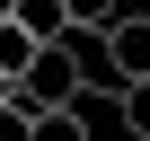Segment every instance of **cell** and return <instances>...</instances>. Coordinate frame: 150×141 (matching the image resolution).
Here are the masks:
<instances>
[{
	"label": "cell",
	"mask_w": 150,
	"mask_h": 141,
	"mask_svg": "<svg viewBox=\"0 0 150 141\" xmlns=\"http://www.w3.org/2000/svg\"><path fill=\"white\" fill-rule=\"evenodd\" d=\"M97 44H106V70H115L124 88H132V80H150V9H124Z\"/></svg>",
	"instance_id": "1"
},
{
	"label": "cell",
	"mask_w": 150,
	"mask_h": 141,
	"mask_svg": "<svg viewBox=\"0 0 150 141\" xmlns=\"http://www.w3.org/2000/svg\"><path fill=\"white\" fill-rule=\"evenodd\" d=\"M35 53H44V44H35L18 18H0V80H27V70H35Z\"/></svg>",
	"instance_id": "2"
},
{
	"label": "cell",
	"mask_w": 150,
	"mask_h": 141,
	"mask_svg": "<svg viewBox=\"0 0 150 141\" xmlns=\"http://www.w3.org/2000/svg\"><path fill=\"white\" fill-rule=\"evenodd\" d=\"M18 27L35 44H71V18H62V0H18Z\"/></svg>",
	"instance_id": "3"
},
{
	"label": "cell",
	"mask_w": 150,
	"mask_h": 141,
	"mask_svg": "<svg viewBox=\"0 0 150 141\" xmlns=\"http://www.w3.org/2000/svg\"><path fill=\"white\" fill-rule=\"evenodd\" d=\"M62 18H71V35H106L124 18V0H62Z\"/></svg>",
	"instance_id": "4"
},
{
	"label": "cell",
	"mask_w": 150,
	"mask_h": 141,
	"mask_svg": "<svg viewBox=\"0 0 150 141\" xmlns=\"http://www.w3.org/2000/svg\"><path fill=\"white\" fill-rule=\"evenodd\" d=\"M27 141H97V132H88V115H80V106H62V115H35V123H27Z\"/></svg>",
	"instance_id": "5"
},
{
	"label": "cell",
	"mask_w": 150,
	"mask_h": 141,
	"mask_svg": "<svg viewBox=\"0 0 150 141\" xmlns=\"http://www.w3.org/2000/svg\"><path fill=\"white\" fill-rule=\"evenodd\" d=\"M115 106H124V132H132V141H150V80H132Z\"/></svg>",
	"instance_id": "6"
},
{
	"label": "cell",
	"mask_w": 150,
	"mask_h": 141,
	"mask_svg": "<svg viewBox=\"0 0 150 141\" xmlns=\"http://www.w3.org/2000/svg\"><path fill=\"white\" fill-rule=\"evenodd\" d=\"M27 123H35V115H27V106H9V115H0V141H27Z\"/></svg>",
	"instance_id": "7"
},
{
	"label": "cell",
	"mask_w": 150,
	"mask_h": 141,
	"mask_svg": "<svg viewBox=\"0 0 150 141\" xmlns=\"http://www.w3.org/2000/svg\"><path fill=\"white\" fill-rule=\"evenodd\" d=\"M9 106H18V80H0V115H9Z\"/></svg>",
	"instance_id": "8"
},
{
	"label": "cell",
	"mask_w": 150,
	"mask_h": 141,
	"mask_svg": "<svg viewBox=\"0 0 150 141\" xmlns=\"http://www.w3.org/2000/svg\"><path fill=\"white\" fill-rule=\"evenodd\" d=\"M0 18H18V0H0Z\"/></svg>",
	"instance_id": "9"
}]
</instances>
